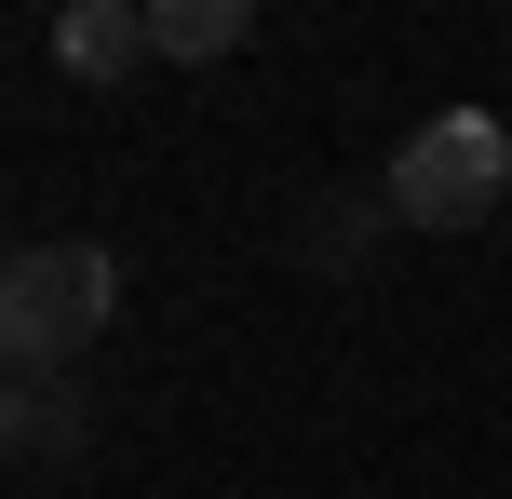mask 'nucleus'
Instances as JSON below:
<instances>
[{
    "mask_svg": "<svg viewBox=\"0 0 512 499\" xmlns=\"http://www.w3.org/2000/svg\"><path fill=\"white\" fill-rule=\"evenodd\" d=\"M108 311H122V270H108V243H27V257L0 270V351H14V378L81 365Z\"/></svg>",
    "mask_w": 512,
    "mask_h": 499,
    "instance_id": "f257e3e1",
    "label": "nucleus"
},
{
    "mask_svg": "<svg viewBox=\"0 0 512 499\" xmlns=\"http://www.w3.org/2000/svg\"><path fill=\"white\" fill-rule=\"evenodd\" d=\"M81 432L95 419H81L54 378H14V459H81Z\"/></svg>",
    "mask_w": 512,
    "mask_h": 499,
    "instance_id": "39448f33",
    "label": "nucleus"
},
{
    "mask_svg": "<svg viewBox=\"0 0 512 499\" xmlns=\"http://www.w3.org/2000/svg\"><path fill=\"white\" fill-rule=\"evenodd\" d=\"M54 54H68L81 81H122L135 54H162V41H149V14H135V0H81V14H54Z\"/></svg>",
    "mask_w": 512,
    "mask_h": 499,
    "instance_id": "7ed1b4c3",
    "label": "nucleus"
},
{
    "mask_svg": "<svg viewBox=\"0 0 512 499\" xmlns=\"http://www.w3.org/2000/svg\"><path fill=\"white\" fill-rule=\"evenodd\" d=\"M499 203H512V122L499 108H432L391 149V216L405 230H486Z\"/></svg>",
    "mask_w": 512,
    "mask_h": 499,
    "instance_id": "f03ea898",
    "label": "nucleus"
},
{
    "mask_svg": "<svg viewBox=\"0 0 512 499\" xmlns=\"http://www.w3.org/2000/svg\"><path fill=\"white\" fill-rule=\"evenodd\" d=\"M149 41L176 54V68H216V54L256 41V0H149Z\"/></svg>",
    "mask_w": 512,
    "mask_h": 499,
    "instance_id": "20e7f679",
    "label": "nucleus"
}]
</instances>
